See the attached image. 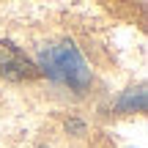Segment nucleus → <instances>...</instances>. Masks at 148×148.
<instances>
[{
  "label": "nucleus",
  "mask_w": 148,
  "mask_h": 148,
  "mask_svg": "<svg viewBox=\"0 0 148 148\" xmlns=\"http://www.w3.org/2000/svg\"><path fill=\"white\" fill-rule=\"evenodd\" d=\"M38 66L47 77H52L55 82L71 88L74 93H82L90 88L93 74H90L88 60L82 58L79 47L74 41H55V44H44L36 55Z\"/></svg>",
  "instance_id": "1"
},
{
  "label": "nucleus",
  "mask_w": 148,
  "mask_h": 148,
  "mask_svg": "<svg viewBox=\"0 0 148 148\" xmlns=\"http://www.w3.org/2000/svg\"><path fill=\"white\" fill-rule=\"evenodd\" d=\"M38 69L25 52L11 41H0V77L5 79H33Z\"/></svg>",
  "instance_id": "2"
},
{
  "label": "nucleus",
  "mask_w": 148,
  "mask_h": 148,
  "mask_svg": "<svg viewBox=\"0 0 148 148\" xmlns=\"http://www.w3.org/2000/svg\"><path fill=\"white\" fill-rule=\"evenodd\" d=\"M145 88H132V90H126V93L121 96V99L115 101V110H121V112H143L145 110Z\"/></svg>",
  "instance_id": "3"
}]
</instances>
